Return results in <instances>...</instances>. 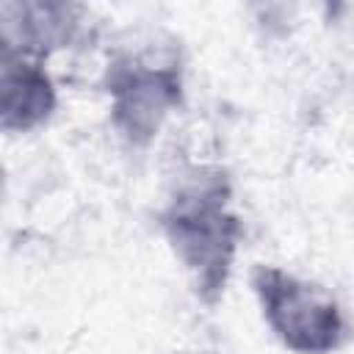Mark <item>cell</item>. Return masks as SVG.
Masks as SVG:
<instances>
[{"label":"cell","mask_w":354,"mask_h":354,"mask_svg":"<svg viewBox=\"0 0 354 354\" xmlns=\"http://www.w3.org/2000/svg\"><path fill=\"white\" fill-rule=\"evenodd\" d=\"M0 91H3L0 122L6 133H28L39 127L50 119L55 108V88L41 61L14 50H3Z\"/></svg>","instance_id":"cell-4"},{"label":"cell","mask_w":354,"mask_h":354,"mask_svg":"<svg viewBox=\"0 0 354 354\" xmlns=\"http://www.w3.org/2000/svg\"><path fill=\"white\" fill-rule=\"evenodd\" d=\"M252 288L266 324L290 351L329 354L343 343L346 324L340 307L324 288L274 266H257Z\"/></svg>","instance_id":"cell-2"},{"label":"cell","mask_w":354,"mask_h":354,"mask_svg":"<svg viewBox=\"0 0 354 354\" xmlns=\"http://www.w3.org/2000/svg\"><path fill=\"white\" fill-rule=\"evenodd\" d=\"M108 94L113 100L111 111L116 130L133 144H147L166 113L180 102V69L147 58L116 61L108 69Z\"/></svg>","instance_id":"cell-3"},{"label":"cell","mask_w":354,"mask_h":354,"mask_svg":"<svg viewBox=\"0 0 354 354\" xmlns=\"http://www.w3.org/2000/svg\"><path fill=\"white\" fill-rule=\"evenodd\" d=\"M160 224L174 254L194 277L196 293L216 301L224 293L241 235L227 183L216 174L180 188L160 213Z\"/></svg>","instance_id":"cell-1"},{"label":"cell","mask_w":354,"mask_h":354,"mask_svg":"<svg viewBox=\"0 0 354 354\" xmlns=\"http://www.w3.org/2000/svg\"><path fill=\"white\" fill-rule=\"evenodd\" d=\"M80 6L64 3H6L3 6V50L41 61L50 50L64 47L77 30Z\"/></svg>","instance_id":"cell-5"}]
</instances>
